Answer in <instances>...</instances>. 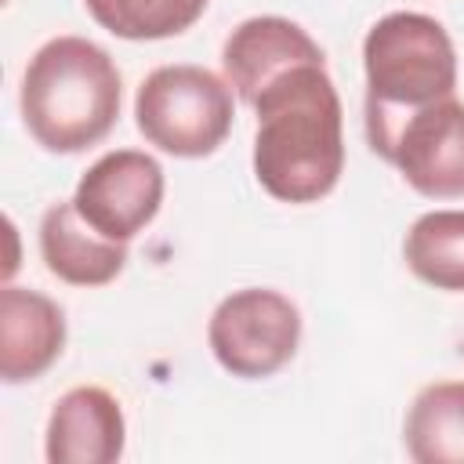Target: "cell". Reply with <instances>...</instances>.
<instances>
[{
    "instance_id": "obj_1",
    "label": "cell",
    "mask_w": 464,
    "mask_h": 464,
    "mask_svg": "<svg viewBox=\"0 0 464 464\" xmlns=\"http://www.w3.org/2000/svg\"><path fill=\"white\" fill-rule=\"evenodd\" d=\"M254 178L279 203H319L344 174V112L326 62L279 72L254 98Z\"/></svg>"
},
{
    "instance_id": "obj_2",
    "label": "cell",
    "mask_w": 464,
    "mask_h": 464,
    "mask_svg": "<svg viewBox=\"0 0 464 464\" xmlns=\"http://www.w3.org/2000/svg\"><path fill=\"white\" fill-rule=\"evenodd\" d=\"M120 69L112 54L87 36H54L40 44L18 87L29 138L58 156H76L105 141L120 120Z\"/></svg>"
},
{
    "instance_id": "obj_3",
    "label": "cell",
    "mask_w": 464,
    "mask_h": 464,
    "mask_svg": "<svg viewBox=\"0 0 464 464\" xmlns=\"http://www.w3.org/2000/svg\"><path fill=\"white\" fill-rule=\"evenodd\" d=\"M366 72V145L410 112L457 94V51L446 25L420 11L377 18L362 40Z\"/></svg>"
},
{
    "instance_id": "obj_4",
    "label": "cell",
    "mask_w": 464,
    "mask_h": 464,
    "mask_svg": "<svg viewBox=\"0 0 464 464\" xmlns=\"http://www.w3.org/2000/svg\"><path fill=\"white\" fill-rule=\"evenodd\" d=\"M232 83L188 62L156 65L134 94L138 134L174 160H203L218 152L232 130Z\"/></svg>"
},
{
    "instance_id": "obj_5",
    "label": "cell",
    "mask_w": 464,
    "mask_h": 464,
    "mask_svg": "<svg viewBox=\"0 0 464 464\" xmlns=\"http://www.w3.org/2000/svg\"><path fill=\"white\" fill-rule=\"evenodd\" d=\"M207 344L225 373L239 381H265L297 355L301 312L272 286L232 290L210 312Z\"/></svg>"
},
{
    "instance_id": "obj_6",
    "label": "cell",
    "mask_w": 464,
    "mask_h": 464,
    "mask_svg": "<svg viewBox=\"0 0 464 464\" xmlns=\"http://www.w3.org/2000/svg\"><path fill=\"white\" fill-rule=\"evenodd\" d=\"M370 152L392 163L417 196L464 199V102L450 94L410 112L370 141Z\"/></svg>"
},
{
    "instance_id": "obj_7",
    "label": "cell",
    "mask_w": 464,
    "mask_h": 464,
    "mask_svg": "<svg viewBox=\"0 0 464 464\" xmlns=\"http://www.w3.org/2000/svg\"><path fill=\"white\" fill-rule=\"evenodd\" d=\"M163 192L167 178L156 156L141 149H112L80 174L72 203L94 232L116 243H130L160 214Z\"/></svg>"
},
{
    "instance_id": "obj_8",
    "label": "cell",
    "mask_w": 464,
    "mask_h": 464,
    "mask_svg": "<svg viewBox=\"0 0 464 464\" xmlns=\"http://www.w3.org/2000/svg\"><path fill=\"white\" fill-rule=\"evenodd\" d=\"M127 446L120 399L102 384H80L58 395L44 428L47 464H116Z\"/></svg>"
},
{
    "instance_id": "obj_9",
    "label": "cell",
    "mask_w": 464,
    "mask_h": 464,
    "mask_svg": "<svg viewBox=\"0 0 464 464\" xmlns=\"http://www.w3.org/2000/svg\"><path fill=\"white\" fill-rule=\"evenodd\" d=\"M301 62H326V54L308 36V29H301L283 14H254L239 22L221 47L225 80L232 83L236 98L246 105H254L265 83H272L279 72Z\"/></svg>"
},
{
    "instance_id": "obj_10",
    "label": "cell",
    "mask_w": 464,
    "mask_h": 464,
    "mask_svg": "<svg viewBox=\"0 0 464 464\" xmlns=\"http://www.w3.org/2000/svg\"><path fill=\"white\" fill-rule=\"evenodd\" d=\"M65 352V312L54 297L25 286L0 290V377L25 384L44 377Z\"/></svg>"
},
{
    "instance_id": "obj_11",
    "label": "cell",
    "mask_w": 464,
    "mask_h": 464,
    "mask_svg": "<svg viewBox=\"0 0 464 464\" xmlns=\"http://www.w3.org/2000/svg\"><path fill=\"white\" fill-rule=\"evenodd\" d=\"M44 268L69 286H105L127 268V243L94 232L72 199H58L40 218Z\"/></svg>"
},
{
    "instance_id": "obj_12",
    "label": "cell",
    "mask_w": 464,
    "mask_h": 464,
    "mask_svg": "<svg viewBox=\"0 0 464 464\" xmlns=\"http://www.w3.org/2000/svg\"><path fill=\"white\" fill-rule=\"evenodd\" d=\"M402 442L417 464H464V381L420 388L406 410Z\"/></svg>"
},
{
    "instance_id": "obj_13",
    "label": "cell",
    "mask_w": 464,
    "mask_h": 464,
    "mask_svg": "<svg viewBox=\"0 0 464 464\" xmlns=\"http://www.w3.org/2000/svg\"><path fill=\"white\" fill-rule=\"evenodd\" d=\"M406 268L446 294H464V210H428L402 239Z\"/></svg>"
},
{
    "instance_id": "obj_14",
    "label": "cell",
    "mask_w": 464,
    "mask_h": 464,
    "mask_svg": "<svg viewBox=\"0 0 464 464\" xmlns=\"http://www.w3.org/2000/svg\"><path fill=\"white\" fill-rule=\"evenodd\" d=\"M210 0H83L87 14L120 40H170L192 29Z\"/></svg>"
}]
</instances>
